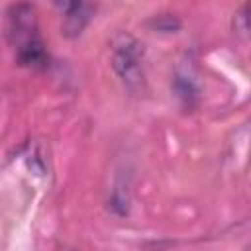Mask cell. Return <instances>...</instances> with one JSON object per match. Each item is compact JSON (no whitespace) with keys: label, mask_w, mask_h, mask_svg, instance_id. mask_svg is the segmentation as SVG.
I'll use <instances>...</instances> for the list:
<instances>
[{"label":"cell","mask_w":251,"mask_h":251,"mask_svg":"<svg viewBox=\"0 0 251 251\" xmlns=\"http://www.w3.org/2000/svg\"><path fill=\"white\" fill-rule=\"evenodd\" d=\"M6 35L16 47L18 61L31 69H45L49 55L37 33L35 10L29 4H14L6 12Z\"/></svg>","instance_id":"obj_1"},{"label":"cell","mask_w":251,"mask_h":251,"mask_svg":"<svg viewBox=\"0 0 251 251\" xmlns=\"http://www.w3.org/2000/svg\"><path fill=\"white\" fill-rule=\"evenodd\" d=\"M112 67L129 90L143 86V45L127 33H120L112 43Z\"/></svg>","instance_id":"obj_2"},{"label":"cell","mask_w":251,"mask_h":251,"mask_svg":"<svg viewBox=\"0 0 251 251\" xmlns=\"http://www.w3.org/2000/svg\"><path fill=\"white\" fill-rule=\"evenodd\" d=\"M59 8L63 10V35L71 39L78 37L84 31L94 14V6L86 2H63L59 4Z\"/></svg>","instance_id":"obj_3"},{"label":"cell","mask_w":251,"mask_h":251,"mask_svg":"<svg viewBox=\"0 0 251 251\" xmlns=\"http://www.w3.org/2000/svg\"><path fill=\"white\" fill-rule=\"evenodd\" d=\"M175 88H176L178 96H180V98H182L186 104H190V100H192V98H196V94H198L196 84H194L190 78H186V76H176Z\"/></svg>","instance_id":"obj_4"}]
</instances>
